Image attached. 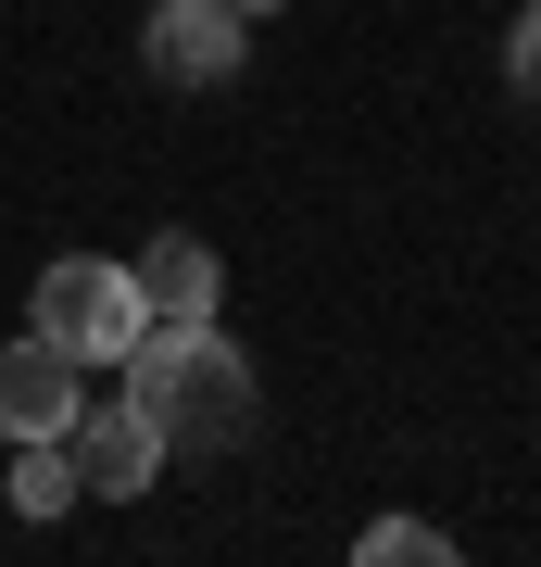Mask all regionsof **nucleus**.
Here are the masks:
<instances>
[{"label": "nucleus", "instance_id": "obj_1", "mask_svg": "<svg viewBox=\"0 0 541 567\" xmlns=\"http://www.w3.org/2000/svg\"><path fill=\"white\" fill-rule=\"evenodd\" d=\"M114 365H126V404H152L164 442H201V429L227 442V429L252 416V365L227 353L215 328H139Z\"/></svg>", "mask_w": 541, "mask_h": 567}, {"label": "nucleus", "instance_id": "obj_2", "mask_svg": "<svg viewBox=\"0 0 541 567\" xmlns=\"http://www.w3.org/2000/svg\"><path fill=\"white\" fill-rule=\"evenodd\" d=\"M25 328L63 341V353L101 379V365L139 341V278H126V265H101V252H63V265H39V290H25Z\"/></svg>", "mask_w": 541, "mask_h": 567}, {"label": "nucleus", "instance_id": "obj_3", "mask_svg": "<svg viewBox=\"0 0 541 567\" xmlns=\"http://www.w3.org/2000/svg\"><path fill=\"white\" fill-rule=\"evenodd\" d=\"M63 454H76V492H101V505H139V492L164 480V429L152 404H76V429H63Z\"/></svg>", "mask_w": 541, "mask_h": 567}, {"label": "nucleus", "instance_id": "obj_4", "mask_svg": "<svg viewBox=\"0 0 541 567\" xmlns=\"http://www.w3.org/2000/svg\"><path fill=\"white\" fill-rule=\"evenodd\" d=\"M152 76H177V89H227L252 63V13H227V0H152Z\"/></svg>", "mask_w": 541, "mask_h": 567}, {"label": "nucleus", "instance_id": "obj_5", "mask_svg": "<svg viewBox=\"0 0 541 567\" xmlns=\"http://www.w3.org/2000/svg\"><path fill=\"white\" fill-rule=\"evenodd\" d=\"M76 404H89V365L63 353V341H39V328L0 341V429H13V442H63Z\"/></svg>", "mask_w": 541, "mask_h": 567}, {"label": "nucleus", "instance_id": "obj_6", "mask_svg": "<svg viewBox=\"0 0 541 567\" xmlns=\"http://www.w3.org/2000/svg\"><path fill=\"white\" fill-rule=\"evenodd\" d=\"M139 278V328H215V290H227V265L215 240H189V227H164V240L126 265Z\"/></svg>", "mask_w": 541, "mask_h": 567}, {"label": "nucleus", "instance_id": "obj_7", "mask_svg": "<svg viewBox=\"0 0 541 567\" xmlns=\"http://www.w3.org/2000/svg\"><path fill=\"white\" fill-rule=\"evenodd\" d=\"M13 505L25 517H63V505H76V454H63V442H25L13 454Z\"/></svg>", "mask_w": 541, "mask_h": 567}, {"label": "nucleus", "instance_id": "obj_8", "mask_svg": "<svg viewBox=\"0 0 541 567\" xmlns=\"http://www.w3.org/2000/svg\"><path fill=\"white\" fill-rule=\"evenodd\" d=\"M353 555H365V567H441L454 543H441V529H428V517H378V529H365Z\"/></svg>", "mask_w": 541, "mask_h": 567}, {"label": "nucleus", "instance_id": "obj_9", "mask_svg": "<svg viewBox=\"0 0 541 567\" xmlns=\"http://www.w3.org/2000/svg\"><path fill=\"white\" fill-rule=\"evenodd\" d=\"M517 13H529V25H517V63H503V76H517L529 102H541V0H517Z\"/></svg>", "mask_w": 541, "mask_h": 567}, {"label": "nucleus", "instance_id": "obj_10", "mask_svg": "<svg viewBox=\"0 0 541 567\" xmlns=\"http://www.w3.org/2000/svg\"><path fill=\"white\" fill-rule=\"evenodd\" d=\"M227 13H278V0H227Z\"/></svg>", "mask_w": 541, "mask_h": 567}]
</instances>
